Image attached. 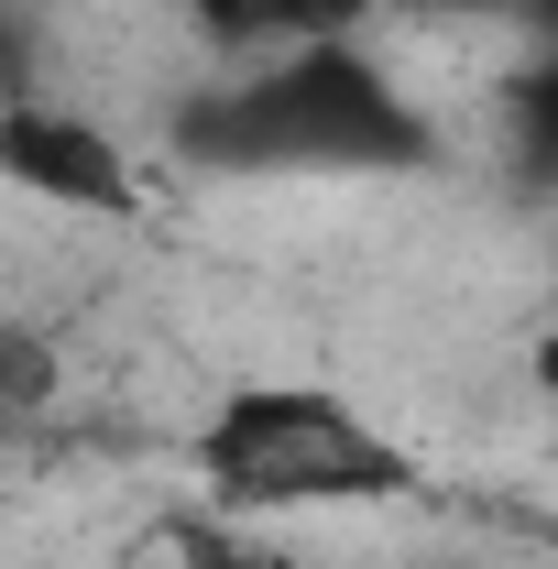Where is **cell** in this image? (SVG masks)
Here are the masks:
<instances>
[{
  "mask_svg": "<svg viewBox=\"0 0 558 569\" xmlns=\"http://www.w3.org/2000/svg\"><path fill=\"white\" fill-rule=\"evenodd\" d=\"M176 153L219 176H406L438 153V121L361 33L340 44H275L241 77L176 110Z\"/></svg>",
  "mask_w": 558,
  "mask_h": 569,
  "instance_id": "1",
  "label": "cell"
},
{
  "mask_svg": "<svg viewBox=\"0 0 558 569\" xmlns=\"http://www.w3.org/2000/svg\"><path fill=\"white\" fill-rule=\"evenodd\" d=\"M209 503L230 515H340V503H406L427 460L329 383H230L187 438Z\"/></svg>",
  "mask_w": 558,
  "mask_h": 569,
  "instance_id": "2",
  "label": "cell"
},
{
  "mask_svg": "<svg viewBox=\"0 0 558 569\" xmlns=\"http://www.w3.org/2000/svg\"><path fill=\"white\" fill-rule=\"evenodd\" d=\"M0 176L44 209H77V219H132L142 209V164L121 153L110 121H88L77 99H11L0 110Z\"/></svg>",
  "mask_w": 558,
  "mask_h": 569,
  "instance_id": "3",
  "label": "cell"
},
{
  "mask_svg": "<svg viewBox=\"0 0 558 569\" xmlns=\"http://www.w3.org/2000/svg\"><path fill=\"white\" fill-rule=\"evenodd\" d=\"M504 153H515V176L537 198H558V33H548L537 67L504 77Z\"/></svg>",
  "mask_w": 558,
  "mask_h": 569,
  "instance_id": "4",
  "label": "cell"
},
{
  "mask_svg": "<svg viewBox=\"0 0 558 569\" xmlns=\"http://www.w3.org/2000/svg\"><path fill=\"white\" fill-rule=\"evenodd\" d=\"M165 548H176V569H296L275 537H263V515H230V503H219V515H176Z\"/></svg>",
  "mask_w": 558,
  "mask_h": 569,
  "instance_id": "5",
  "label": "cell"
},
{
  "mask_svg": "<svg viewBox=\"0 0 558 569\" xmlns=\"http://www.w3.org/2000/svg\"><path fill=\"white\" fill-rule=\"evenodd\" d=\"M209 44H230V56H263L275 44V0H176Z\"/></svg>",
  "mask_w": 558,
  "mask_h": 569,
  "instance_id": "6",
  "label": "cell"
},
{
  "mask_svg": "<svg viewBox=\"0 0 558 569\" xmlns=\"http://www.w3.org/2000/svg\"><path fill=\"white\" fill-rule=\"evenodd\" d=\"M0 372H11V417H44V395H56V351H44V329H33V318H11Z\"/></svg>",
  "mask_w": 558,
  "mask_h": 569,
  "instance_id": "7",
  "label": "cell"
},
{
  "mask_svg": "<svg viewBox=\"0 0 558 569\" xmlns=\"http://www.w3.org/2000/svg\"><path fill=\"white\" fill-rule=\"evenodd\" d=\"M526 372H537V395H558V318L537 329V340H526Z\"/></svg>",
  "mask_w": 558,
  "mask_h": 569,
  "instance_id": "8",
  "label": "cell"
}]
</instances>
